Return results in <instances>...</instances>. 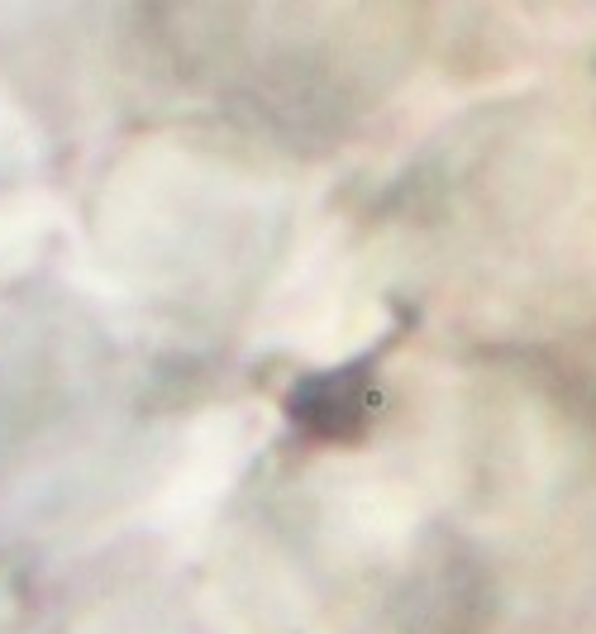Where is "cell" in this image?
<instances>
[{"instance_id":"6da1fadb","label":"cell","mask_w":596,"mask_h":634,"mask_svg":"<svg viewBox=\"0 0 596 634\" xmlns=\"http://www.w3.org/2000/svg\"><path fill=\"white\" fill-rule=\"evenodd\" d=\"M377 358L382 349H367L339 367H320L286 391L291 425L315 444H358L377 411Z\"/></svg>"}]
</instances>
